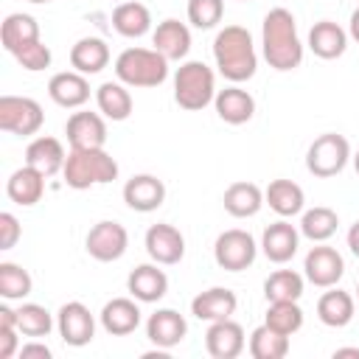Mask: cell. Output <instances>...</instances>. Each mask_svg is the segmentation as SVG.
<instances>
[{
	"instance_id": "obj_9",
	"label": "cell",
	"mask_w": 359,
	"mask_h": 359,
	"mask_svg": "<svg viewBox=\"0 0 359 359\" xmlns=\"http://www.w3.org/2000/svg\"><path fill=\"white\" fill-rule=\"evenodd\" d=\"M129 247V233L121 222H98L90 227L87 238H84V250L90 252V258L101 261V264H109V261H118Z\"/></svg>"
},
{
	"instance_id": "obj_5",
	"label": "cell",
	"mask_w": 359,
	"mask_h": 359,
	"mask_svg": "<svg viewBox=\"0 0 359 359\" xmlns=\"http://www.w3.org/2000/svg\"><path fill=\"white\" fill-rule=\"evenodd\" d=\"M216 76L205 62H182L174 73V101L188 109L199 112L216 98Z\"/></svg>"
},
{
	"instance_id": "obj_38",
	"label": "cell",
	"mask_w": 359,
	"mask_h": 359,
	"mask_svg": "<svg viewBox=\"0 0 359 359\" xmlns=\"http://www.w3.org/2000/svg\"><path fill=\"white\" fill-rule=\"evenodd\" d=\"M17 328L22 337H31V339H39V337H48L50 328H53V317L45 306L39 303H22L17 309Z\"/></svg>"
},
{
	"instance_id": "obj_43",
	"label": "cell",
	"mask_w": 359,
	"mask_h": 359,
	"mask_svg": "<svg viewBox=\"0 0 359 359\" xmlns=\"http://www.w3.org/2000/svg\"><path fill=\"white\" fill-rule=\"evenodd\" d=\"M20 328L17 325H0V359H11L20 353Z\"/></svg>"
},
{
	"instance_id": "obj_42",
	"label": "cell",
	"mask_w": 359,
	"mask_h": 359,
	"mask_svg": "<svg viewBox=\"0 0 359 359\" xmlns=\"http://www.w3.org/2000/svg\"><path fill=\"white\" fill-rule=\"evenodd\" d=\"M22 236V227L14 213H0V250H11Z\"/></svg>"
},
{
	"instance_id": "obj_30",
	"label": "cell",
	"mask_w": 359,
	"mask_h": 359,
	"mask_svg": "<svg viewBox=\"0 0 359 359\" xmlns=\"http://www.w3.org/2000/svg\"><path fill=\"white\" fill-rule=\"evenodd\" d=\"M112 28L121 36H126V39H137V36L149 34V28H151V11L143 3H137V0H123L112 11Z\"/></svg>"
},
{
	"instance_id": "obj_14",
	"label": "cell",
	"mask_w": 359,
	"mask_h": 359,
	"mask_svg": "<svg viewBox=\"0 0 359 359\" xmlns=\"http://www.w3.org/2000/svg\"><path fill=\"white\" fill-rule=\"evenodd\" d=\"M205 348H208V353L213 359H236L247 348L244 328L236 320H230V317L227 320H216L205 331Z\"/></svg>"
},
{
	"instance_id": "obj_12",
	"label": "cell",
	"mask_w": 359,
	"mask_h": 359,
	"mask_svg": "<svg viewBox=\"0 0 359 359\" xmlns=\"http://www.w3.org/2000/svg\"><path fill=\"white\" fill-rule=\"evenodd\" d=\"M56 328L59 337L70 345V348H84L93 342L95 337V317L90 314V309L79 300H70L59 309L56 314Z\"/></svg>"
},
{
	"instance_id": "obj_22",
	"label": "cell",
	"mask_w": 359,
	"mask_h": 359,
	"mask_svg": "<svg viewBox=\"0 0 359 359\" xmlns=\"http://www.w3.org/2000/svg\"><path fill=\"white\" fill-rule=\"evenodd\" d=\"M151 45L168 62H180L191 50V28L180 20H163V22H157V28L151 34Z\"/></svg>"
},
{
	"instance_id": "obj_4",
	"label": "cell",
	"mask_w": 359,
	"mask_h": 359,
	"mask_svg": "<svg viewBox=\"0 0 359 359\" xmlns=\"http://www.w3.org/2000/svg\"><path fill=\"white\" fill-rule=\"evenodd\" d=\"M115 76L126 87H160L168 79V59L154 48H126L115 59Z\"/></svg>"
},
{
	"instance_id": "obj_48",
	"label": "cell",
	"mask_w": 359,
	"mask_h": 359,
	"mask_svg": "<svg viewBox=\"0 0 359 359\" xmlns=\"http://www.w3.org/2000/svg\"><path fill=\"white\" fill-rule=\"evenodd\" d=\"M353 168H356V174H359V151L353 154Z\"/></svg>"
},
{
	"instance_id": "obj_31",
	"label": "cell",
	"mask_w": 359,
	"mask_h": 359,
	"mask_svg": "<svg viewBox=\"0 0 359 359\" xmlns=\"http://www.w3.org/2000/svg\"><path fill=\"white\" fill-rule=\"evenodd\" d=\"M95 104H98V112L109 121H126L135 109L132 93L123 81H104L95 90Z\"/></svg>"
},
{
	"instance_id": "obj_23",
	"label": "cell",
	"mask_w": 359,
	"mask_h": 359,
	"mask_svg": "<svg viewBox=\"0 0 359 359\" xmlns=\"http://www.w3.org/2000/svg\"><path fill=\"white\" fill-rule=\"evenodd\" d=\"M213 107H216V115L230 126H241L255 115V98L247 90H241L238 84L219 90L213 98Z\"/></svg>"
},
{
	"instance_id": "obj_19",
	"label": "cell",
	"mask_w": 359,
	"mask_h": 359,
	"mask_svg": "<svg viewBox=\"0 0 359 359\" xmlns=\"http://www.w3.org/2000/svg\"><path fill=\"white\" fill-rule=\"evenodd\" d=\"M236 306H238V297H236L233 289H227V286H210V289L199 292L191 300V314L196 320L216 323V320L233 317L236 314Z\"/></svg>"
},
{
	"instance_id": "obj_44",
	"label": "cell",
	"mask_w": 359,
	"mask_h": 359,
	"mask_svg": "<svg viewBox=\"0 0 359 359\" xmlns=\"http://www.w3.org/2000/svg\"><path fill=\"white\" fill-rule=\"evenodd\" d=\"M20 359H50V348L45 342H25L20 345Z\"/></svg>"
},
{
	"instance_id": "obj_41",
	"label": "cell",
	"mask_w": 359,
	"mask_h": 359,
	"mask_svg": "<svg viewBox=\"0 0 359 359\" xmlns=\"http://www.w3.org/2000/svg\"><path fill=\"white\" fill-rule=\"evenodd\" d=\"M25 70H31V73H39V70H45V67H50V59H53V53H50V48L42 42V39H36V42H28V45H22L17 53H11Z\"/></svg>"
},
{
	"instance_id": "obj_24",
	"label": "cell",
	"mask_w": 359,
	"mask_h": 359,
	"mask_svg": "<svg viewBox=\"0 0 359 359\" xmlns=\"http://www.w3.org/2000/svg\"><path fill=\"white\" fill-rule=\"evenodd\" d=\"M65 160H67V154H65L62 140H56V137H50V135L34 137V140L28 143V149H25V165L36 168V171L45 174V177L59 174V171L65 168Z\"/></svg>"
},
{
	"instance_id": "obj_3",
	"label": "cell",
	"mask_w": 359,
	"mask_h": 359,
	"mask_svg": "<svg viewBox=\"0 0 359 359\" xmlns=\"http://www.w3.org/2000/svg\"><path fill=\"white\" fill-rule=\"evenodd\" d=\"M62 177L67 182V188L87 191L93 185L112 182L118 177V163L104 149H70L65 168H62Z\"/></svg>"
},
{
	"instance_id": "obj_45",
	"label": "cell",
	"mask_w": 359,
	"mask_h": 359,
	"mask_svg": "<svg viewBox=\"0 0 359 359\" xmlns=\"http://www.w3.org/2000/svg\"><path fill=\"white\" fill-rule=\"evenodd\" d=\"M348 247H351V252L359 258V222H353L351 230H348Z\"/></svg>"
},
{
	"instance_id": "obj_11",
	"label": "cell",
	"mask_w": 359,
	"mask_h": 359,
	"mask_svg": "<svg viewBox=\"0 0 359 359\" xmlns=\"http://www.w3.org/2000/svg\"><path fill=\"white\" fill-rule=\"evenodd\" d=\"M143 244H146L149 258H151L154 264H160V266H174V264H180L182 255H185V236H182L174 224H168V222L151 224V227L146 230Z\"/></svg>"
},
{
	"instance_id": "obj_29",
	"label": "cell",
	"mask_w": 359,
	"mask_h": 359,
	"mask_svg": "<svg viewBox=\"0 0 359 359\" xmlns=\"http://www.w3.org/2000/svg\"><path fill=\"white\" fill-rule=\"evenodd\" d=\"M264 202L280 216V219H289V216H297L303 213V205H306V194L297 182L292 180H272L264 191Z\"/></svg>"
},
{
	"instance_id": "obj_18",
	"label": "cell",
	"mask_w": 359,
	"mask_h": 359,
	"mask_svg": "<svg viewBox=\"0 0 359 359\" xmlns=\"http://www.w3.org/2000/svg\"><path fill=\"white\" fill-rule=\"evenodd\" d=\"M185 334H188V323L174 309H157L146 320V337H149V342L157 345V348H163V351L180 345L185 339Z\"/></svg>"
},
{
	"instance_id": "obj_6",
	"label": "cell",
	"mask_w": 359,
	"mask_h": 359,
	"mask_svg": "<svg viewBox=\"0 0 359 359\" xmlns=\"http://www.w3.org/2000/svg\"><path fill=\"white\" fill-rule=\"evenodd\" d=\"M348 160H351V143L345 135L337 132L320 135L306 151V168L320 180L337 177L348 165Z\"/></svg>"
},
{
	"instance_id": "obj_35",
	"label": "cell",
	"mask_w": 359,
	"mask_h": 359,
	"mask_svg": "<svg viewBox=\"0 0 359 359\" xmlns=\"http://www.w3.org/2000/svg\"><path fill=\"white\" fill-rule=\"evenodd\" d=\"M286 353H289V337L278 334L266 323L250 334V356L252 359H283Z\"/></svg>"
},
{
	"instance_id": "obj_21",
	"label": "cell",
	"mask_w": 359,
	"mask_h": 359,
	"mask_svg": "<svg viewBox=\"0 0 359 359\" xmlns=\"http://www.w3.org/2000/svg\"><path fill=\"white\" fill-rule=\"evenodd\" d=\"M140 300L135 297H112L109 303H104L101 309V325L107 334L112 337H126L132 331H137L140 325Z\"/></svg>"
},
{
	"instance_id": "obj_26",
	"label": "cell",
	"mask_w": 359,
	"mask_h": 359,
	"mask_svg": "<svg viewBox=\"0 0 359 359\" xmlns=\"http://www.w3.org/2000/svg\"><path fill=\"white\" fill-rule=\"evenodd\" d=\"M353 314H356V297L351 292L337 289V286L323 292L317 300V317L328 328H345L353 320Z\"/></svg>"
},
{
	"instance_id": "obj_20",
	"label": "cell",
	"mask_w": 359,
	"mask_h": 359,
	"mask_svg": "<svg viewBox=\"0 0 359 359\" xmlns=\"http://www.w3.org/2000/svg\"><path fill=\"white\" fill-rule=\"evenodd\" d=\"M126 289L135 300L140 303H157L165 297L168 292V275L157 266V264H140L129 272L126 278Z\"/></svg>"
},
{
	"instance_id": "obj_8",
	"label": "cell",
	"mask_w": 359,
	"mask_h": 359,
	"mask_svg": "<svg viewBox=\"0 0 359 359\" xmlns=\"http://www.w3.org/2000/svg\"><path fill=\"white\" fill-rule=\"evenodd\" d=\"M255 255H258V244L241 227H233V230L219 233V238L213 244V258L227 272H241V269L252 266Z\"/></svg>"
},
{
	"instance_id": "obj_27",
	"label": "cell",
	"mask_w": 359,
	"mask_h": 359,
	"mask_svg": "<svg viewBox=\"0 0 359 359\" xmlns=\"http://www.w3.org/2000/svg\"><path fill=\"white\" fill-rule=\"evenodd\" d=\"M70 65L84 76H95L109 65V45L101 36H81L70 48Z\"/></svg>"
},
{
	"instance_id": "obj_1",
	"label": "cell",
	"mask_w": 359,
	"mask_h": 359,
	"mask_svg": "<svg viewBox=\"0 0 359 359\" xmlns=\"http://www.w3.org/2000/svg\"><path fill=\"white\" fill-rule=\"evenodd\" d=\"M261 48H264V59L269 62V67L286 73L300 67L303 62V42L297 36V20L289 8L278 6L269 8L264 22H261Z\"/></svg>"
},
{
	"instance_id": "obj_50",
	"label": "cell",
	"mask_w": 359,
	"mask_h": 359,
	"mask_svg": "<svg viewBox=\"0 0 359 359\" xmlns=\"http://www.w3.org/2000/svg\"><path fill=\"white\" fill-rule=\"evenodd\" d=\"M356 300H359V283H356Z\"/></svg>"
},
{
	"instance_id": "obj_10",
	"label": "cell",
	"mask_w": 359,
	"mask_h": 359,
	"mask_svg": "<svg viewBox=\"0 0 359 359\" xmlns=\"http://www.w3.org/2000/svg\"><path fill=\"white\" fill-rule=\"evenodd\" d=\"M303 272H306V280L314 283L317 289H331L345 275V261H342V255L334 247H328V244L320 241L317 247H311L306 252Z\"/></svg>"
},
{
	"instance_id": "obj_47",
	"label": "cell",
	"mask_w": 359,
	"mask_h": 359,
	"mask_svg": "<svg viewBox=\"0 0 359 359\" xmlns=\"http://www.w3.org/2000/svg\"><path fill=\"white\" fill-rule=\"evenodd\" d=\"M339 356H356L359 359V348H337L334 351V359H339Z\"/></svg>"
},
{
	"instance_id": "obj_51",
	"label": "cell",
	"mask_w": 359,
	"mask_h": 359,
	"mask_svg": "<svg viewBox=\"0 0 359 359\" xmlns=\"http://www.w3.org/2000/svg\"><path fill=\"white\" fill-rule=\"evenodd\" d=\"M121 3H123V0H121Z\"/></svg>"
},
{
	"instance_id": "obj_33",
	"label": "cell",
	"mask_w": 359,
	"mask_h": 359,
	"mask_svg": "<svg viewBox=\"0 0 359 359\" xmlns=\"http://www.w3.org/2000/svg\"><path fill=\"white\" fill-rule=\"evenodd\" d=\"M36 39H39V22L31 14H22V11L8 14L0 25V42L8 53H17L22 45L36 42Z\"/></svg>"
},
{
	"instance_id": "obj_15",
	"label": "cell",
	"mask_w": 359,
	"mask_h": 359,
	"mask_svg": "<svg viewBox=\"0 0 359 359\" xmlns=\"http://www.w3.org/2000/svg\"><path fill=\"white\" fill-rule=\"evenodd\" d=\"M48 95H50L53 104H59L65 109H79L90 101V81L79 70L53 73L50 81H48Z\"/></svg>"
},
{
	"instance_id": "obj_7",
	"label": "cell",
	"mask_w": 359,
	"mask_h": 359,
	"mask_svg": "<svg viewBox=\"0 0 359 359\" xmlns=\"http://www.w3.org/2000/svg\"><path fill=\"white\" fill-rule=\"evenodd\" d=\"M45 123V112L39 101L28 95H3L0 98V129L8 135H36Z\"/></svg>"
},
{
	"instance_id": "obj_49",
	"label": "cell",
	"mask_w": 359,
	"mask_h": 359,
	"mask_svg": "<svg viewBox=\"0 0 359 359\" xmlns=\"http://www.w3.org/2000/svg\"><path fill=\"white\" fill-rule=\"evenodd\" d=\"M28 3H53V0H28Z\"/></svg>"
},
{
	"instance_id": "obj_13",
	"label": "cell",
	"mask_w": 359,
	"mask_h": 359,
	"mask_svg": "<svg viewBox=\"0 0 359 359\" xmlns=\"http://www.w3.org/2000/svg\"><path fill=\"white\" fill-rule=\"evenodd\" d=\"M65 135L70 149H104L107 143V121L101 112H73L65 123Z\"/></svg>"
},
{
	"instance_id": "obj_17",
	"label": "cell",
	"mask_w": 359,
	"mask_h": 359,
	"mask_svg": "<svg viewBox=\"0 0 359 359\" xmlns=\"http://www.w3.org/2000/svg\"><path fill=\"white\" fill-rule=\"evenodd\" d=\"M297 247H300V230H297L292 222H286V219L272 222V224L264 230V236H261V250H264V255H266L272 264H286V261H292L294 252H297Z\"/></svg>"
},
{
	"instance_id": "obj_25",
	"label": "cell",
	"mask_w": 359,
	"mask_h": 359,
	"mask_svg": "<svg viewBox=\"0 0 359 359\" xmlns=\"http://www.w3.org/2000/svg\"><path fill=\"white\" fill-rule=\"evenodd\" d=\"M348 48V31L334 20H320L309 31V50L320 59H339Z\"/></svg>"
},
{
	"instance_id": "obj_39",
	"label": "cell",
	"mask_w": 359,
	"mask_h": 359,
	"mask_svg": "<svg viewBox=\"0 0 359 359\" xmlns=\"http://www.w3.org/2000/svg\"><path fill=\"white\" fill-rule=\"evenodd\" d=\"M34 289V280L28 275V269H22L20 264L3 261L0 264V297L3 300H22L28 297Z\"/></svg>"
},
{
	"instance_id": "obj_40",
	"label": "cell",
	"mask_w": 359,
	"mask_h": 359,
	"mask_svg": "<svg viewBox=\"0 0 359 359\" xmlns=\"http://www.w3.org/2000/svg\"><path fill=\"white\" fill-rule=\"evenodd\" d=\"M224 17V0H188V22L199 31L216 28Z\"/></svg>"
},
{
	"instance_id": "obj_36",
	"label": "cell",
	"mask_w": 359,
	"mask_h": 359,
	"mask_svg": "<svg viewBox=\"0 0 359 359\" xmlns=\"http://www.w3.org/2000/svg\"><path fill=\"white\" fill-rule=\"evenodd\" d=\"M264 294L266 303L275 300H300L303 297V275L294 269H275L264 280Z\"/></svg>"
},
{
	"instance_id": "obj_46",
	"label": "cell",
	"mask_w": 359,
	"mask_h": 359,
	"mask_svg": "<svg viewBox=\"0 0 359 359\" xmlns=\"http://www.w3.org/2000/svg\"><path fill=\"white\" fill-rule=\"evenodd\" d=\"M348 36H351L353 42H359V8H353V14H351V22H348Z\"/></svg>"
},
{
	"instance_id": "obj_16",
	"label": "cell",
	"mask_w": 359,
	"mask_h": 359,
	"mask_svg": "<svg viewBox=\"0 0 359 359\" xmlns=\"http://www.w3.org/2000/svg\"><path fill=\"white\" fill-rule=\"evenodd\" d=\"M123 202L137 213H151L165 202V185L154 174H135L123 185Z\"/></svg>"
},
{
	"instance_id": "obj_37",
	"label": "cell",
	"mask_w": 359,
	"mask_h": 359,
	"mask_svg": "<svg viewBox=\"0 0 359 359\" xmlns=\"http://www.w3.org/2000/svg\"><path fill=\"white\" fill-rule=\"evenodd\" d=\"M264 323L269 328H275L278 334L292 337L303 328V309L297 306V300H275V303H269Z\"/></svg>"
},
{
	"instance_id": "obj_34",
	"label": "cell",
	"mask_w": 359,
	"mask_h": 359,
	"mask_svg": "<svg viewBox=\"0 0 359 359\" xmlns=\"http://www.w3.org/2000/svg\"><path fill=\"white\" fill-rule=\"evenodd\" d=\"M339 227V216L337 210L325 208V205H317L311 210H303V219H300V236H306L309 241L320 244V241H328Z\"/></svg>"
},
{
	"instance_id": "obj_2",
	"label": "cell",
	"mask_w": 359,
	"mask_h": 359,
	"mask_svg": "<svg viewBox=\"0 0 359 359\" xmlns=\"http://www.w3.org/2000/svg\"><path fill=\"white\" fill-rule=\"evenodd\" d=\"M213 59H216L219 73L227 81H233V84L250 81L258 67L252 34L241 25H224L213 39Z\"/></svg>"
},
{
	"instance_id": "obj_28",
	"label": "cell",
	"mask_w": 359,
	"mask_h": 359,
	"mask_svg": "<svg viewBox=\"0 0 359 359\" xmlns=\"http://www.w3.org/2000/svg\"><path fill=\"white\" fill-rule=\"evenodd\" d=\"M45 180H48V177L39 174L36 168L22 165V168H17V171L8 177L6 194H8V199H11L14 205L31 208V205H36V202L42 199V194H45Z\"/></svg>"
},
{
	"instance_id": "obj_32",
	"label": "cell",
	"mask_w": 359,
	"mask_h": 359,
	"mask_svg": "<svg viewBox=\"0 0 359 359\" xmlns=\"http://www.w3.org/2000/svg\"><path fill=\"white\" fill-rule=\"evenodd\" d=\"M222 202H224V210H227L230 216H236V219H250V216H255V213L261 210V205H264V191H261L255 182L241 180V182L227 185Z\"/></svg>"
}]
</instances>
